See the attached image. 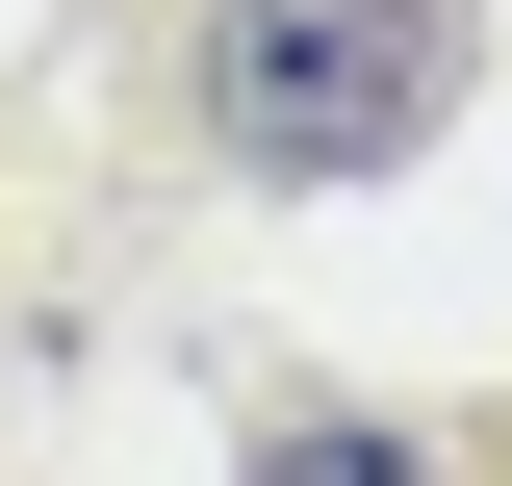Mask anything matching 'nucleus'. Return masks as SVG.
<instances>
[{
    "label": "nucleus",
    "mask_w": 512,
    "mask_h": 486,
    "mask_svg": "<svg viewBox=\"0 0 512 486\" xmlns=\"http://www.w3.org/2000/svg\"><path fill=\"white\" fill-rule=\"evenodd\" d=\"M461 0H205V154L231 180H384L461 103Z\"/></svg>",
    "instance_id": "1"
},
{
    "label": "nucleus",
    "mask_w": 512,
    "mask_h": 486,
    "mask_svg": "<svg viewBox=\"0 0 512 486\" xmlns=\"http://www.w3.org/2000/svg\"><path fill=\"white\" fill-rule=\"evenodd\" d=\"M231 486H436V461H410V410H282Z\"/></svg>",
    "instance_id": "2"
}]
</instances>
